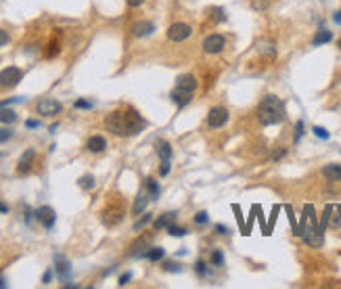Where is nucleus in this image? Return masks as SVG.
<instances>
[{
    "instance_id": "obj_1",
    "label": "nucleus",
    "mask_w": 341,
    "mask_h": 289,
    "mask_svg": "<svg viewBox=\"0 0 341 289\" xmlns=\"http://www.w3.org/2000/svg\"><path fill=\"white\" fill-rule=\"evenodd\" d=\"M258 120L262 126H274L285 120V103L274 95H266L258 105Z\"/></svg>"
},
{
    "instance_id": "obj_2",
    "label": "nucleus",
    "mask_w": 341,
    "mask_h": 289,
    "mask_svg": "<svg viewBox=\"0 0 341 289\" xmlns=\"http://www.w3.org/2000/svg\"><path fill=\"white\" fill-rule=\"evenodd\" d=\"M197 78L195 76H191V74H182V76H178V80H176V88L172 92V101L178 105V107H184V105H189L191 103V99H193V92L197 90Z\"/></svg>"
},
{
    "instance_id": "obj_3",
    "label": "nucleus",
    "mask_w": 341,
    "mask_h": 289,
    "mask_svg": "<svg viewBox=\"0 0 341 289\" xmlns=\"http://www.w3.org/2000/svg\"><path fill=\"white\" fill-rule=\"evenodd\" d=\"M306 210H308L310 226H306V229H304V233H301V239L306 241V245L318 249V247H322V243H324V229H322V226H318V222H316L314 208H312V206H306Z\"/></svg>"
},
{
    "instance_id": "obj_4",
    "label": "nucleus",
    "mask_w": 341,
    "mask_h": 289,
    "mask_svg": "<svg viewBox=\"0 0 341 289\" xmlns=\"http://www.w3.org/2000/svg\"><path fill=\"white\" fill-rule=\"evenodd\" d=\"M105 126L109 132H113L115 136H128L126 130V113L123 111H113L105 118Z\"/></svg>"
},
{
    "instance_id": "obj_5",
    "label": "nucleus",
    "mask_w": 341,
    "mask_h": 289,
    "mask_svg": "<svg viewBox=\"0 0 341 289\" xmlns=\"http://www.w3.org/2000/svg\"><path fill=\"white\" fill-rule=\"evenodd\" d=\"M126 130H128V136H132V134H138V132H141L145 126H146V122L141 118V115H138L136 111L132 107H128L126 111Z\"/></svg>"
},
{
    "instance_id": "obj_6",
    "label": "nucleus",
    "mask_w": 341,
    "mask_h": 289,
    "mask_svg": "<svg viewBox=\"0 0 341 289\" xmlns=\"http://www.w3.org/2000/svg\"><path fill=\"white\" fill-rule=\"evenodd\" d=\"M21 76L23 72L19 67H6L0 72V86L2 88H13V86H17L21 82Z\"/></svg>"
},
{
    "instance_id": "obj_7",
    "label": "nucleus",
    "mask_w": 341,
    "mask_h": 289,
    "mask_svg": "<svg viewBox=\"0 0 341 289\" xmlns=\"http://www.w3.org/2000/svg\"><path fill=\"white\" fill-rule=\"evenodd\" d=\"M193 34V27L189 26V23H174V26H170L168 27V38L172 42H182V40H187V38Z\"/></svg>"
},
{
    "instance_id": "obj_8",
    "label": "nucleus",
    "mask_w": 341,
    "mask_h": 289,
    "mask_svg": "<svg viewBox=\"0 0 341 289\" xmlns=\"http://www.w3.org/2000/svg\"><path fill=\"white\" fill-rule=\"evenodd\" d=\"M228 122V109L224 107H212L207 113V124L209 128H222Z\"/></svg>"
},
{
    "instance_id": "obj_9",
    "label": "nucleus",
    "mask_w": 341,
    "mask_h": 289,
    "mask_svg": "<svg viewBox=\"0 0 341 289\" xmlns=\"http://www.w3.org/2000/svg\"><path fill=\"white\" fill-rule=\"evenodd\" d=\"M61 109H63V105L59 103L57 99H42L40 103L36 105V111H38V115H57V113H61Z\"/></svg>"
},
{
    "instance_id": "obj_10",
    "label": "nucleus",
    "mask_w": 341,
    "mask_h": 289,
    "mask_svg": "<svg viewBox=\"0 0 341 289\" xmlns=\"http://www.w3.org/2000/svg\"><path fill=\"white\" fill-rule=\"evenodd\" d=\"M224 46H226V38L220 36V34H212L203 40V51L207 54H218Z\"/></svg>"
},
{
    "instance_id": "obj_11",
    "label": "nucleus",
    "mask_w": 341,
    "mask_h": 289,
    "mask_svg": "<svg viewBox=\"0 0 341 289\" xmlns=\"http://www.w3.org/2000/svg\"><path fill=\"white\" fill-rule=\"evenodd\" d=\"M36 218H38V222H40L44 229H52L57 222V214H55V210H52L50 206H42V208H38L36 210Z\"/></svg>"
},
{
    "instance_id": "obj_12",
    "label": "nucleus",
    "mask_w": 341,
    "mask_h": 289,
    "mask_svg": "<svg viewBox=\"0 0 341 289\" xmlns=\"http://www.w3.org/2000/svg\"><path fill=\"white\" fill-rule=\"evenodd\" d=\"M122 218H123V210L122 208H107L105 212H103V222L107 226H115V224H120L122 222Z\"/></svg>"
},
{
    "instance_id": "obj_13",
    "label": "nucleus",
    "mask_w": 341,
    "mask_h": 289,
    "mask_svg": "<svg viewBox=\"0 0 341 289\" xmlns=\"http://www.w3.org/2000/svg\"><path fill=\"white\" fill-rule=\"evenodd\" d=\"M34 159H36V151L34 149H27L25 153H23L19 163H17V172H19V174H27V172L32 170V166H34Z\"/></svg>"
},
{
    "instance_id": "obj_14",
    "label": "nucleus",
    "mask_w": 341,
    "mask_h": 289,
    "mask_svg": "<svg viewBox=\"0 0 341 289\" xmlns=\"http://www.w3.org/2000/svg\"><path fill=\"white\" fill-rule=\"evenodd\" d=\"M155 32V26L151 21H136L132 26V34L136 38H145V36H151Z\"/></svg>"
},
{
    "instance_id": "obj_15",
    "label": "nucleus",
    "mask_w": 341,
    "mask_h": 289,
    "mask_svg": "<svg viewBox=\"0 0 341 289\" xmlns=\"http://www.w3.org/2000/svg\"><path fill=\"white\" fill-rule=\"evenodd\" d=\"M322 174L331 183H341V166H339V163H329V166H324Z\"/></svg>"
},
{
    "instance_id": "obj_16",
    "label": "nucleus",
    "mask_w": 341,
    "mask_h": 289,
    "mask_svg": "<svg viewBox=\"0 0 341 289\" xmlns=\"http://www.w3.org/2000/svg\"><path fill=\"white\" fill-rule=\"evenodd\" d=\"M55 270L61 279H69V272H72V266H69V262L65 260L63 256H55Z\"/></svg>"
},
{
    "instance_id": "obj_17",
    "label": "nucleus",
    "mask_w": 341,
    "mask_h": 289,
    "mask_svg": "<svg viewBox=\"0 0 341 289\" xmlns=\"http://www.w3.org/2000/svg\"><path fill=\"white\" fill-rule=\"evenodd\" d=\"M86 149L90 153H100V151L107 149V140L103 136H90L88 143H86Z\"/></svg>"
},
{
    "instance_id": "obj_18",
    "label": "nucleus",
    "mask_w": 341,
    "mask_h": 289,
    "mask_svg": "<svg viewBox=\"0 0 341 289\" xmlns=\"http://www.w3.org/2000/svg\"><path fill=\"white\" fill-rule=\"evenodd\" d=\"M155 149H157V155L161 159H172V147H170L168 140L159 138L157 143H155Z\"/></svg>"
},
{
    "instance_id": "obj_19",
    "label": "nucleus",
    "mask_w": 341,
    "mask_h": 289,
    "mask_svg": "<svg viewBox=\"0 0 341 289\" xmlns=\"http://www.w3.org/2000/svg\"><path fill=\"white\" fill-rule=\"evenodd\" d=\"M146 247H149V237H141V239H138L136 241V243L132 245V252H130V256H134V258H141V256H145L146 252H149V249H146Z\"/></svg>"
},
{
    "instance_id": "obj_20",
    "label": "nucleus",
    "mask_w": 341,
    "mask_h": 289,
    "mask_svg": "<svg viewBox=\"0 0 341 289\" xmlns=\"http://www.w3.org/2000/svg\"><path fill=\"white\" fill-rule=\"evenodd\" d=\"M176 216H178L176 212H168V214H164V216H159L157 220L153 222V226H155L157 231H159V229H168V226L174 222V218H176Z\"/></svg>"
},
{
    "instance_id": "obj_21",
    "label": "nucleus",
    "mask_w": 341,
    "mask_h": 289,
    "mask_svg": "<svg viewBox=\"0 0 341 289\" xmlns=\"http://www.w3.org/2000/svg\"><path fill=\"white\" fill-rule=\"evenodd\" d=\"M331 40H333V34L329 32V29H318V32L314 34V38H312V44L314 46H320V44H327Z\"/></svg>"
},
{
    "instance_id": "obj_22",
    "label": "nucleus",
    "mask_w": 341,
    "mask_h": 289,
    "mask_svg": "<svg viewBox=\"0 0 341 289\" xmlns=\"http://www.w3.org/2000/svg\"><path fill=\"white\" fill-rule=\"evenodd\" d=\"M149 201H151V199H149V195H146V193H141V195H138V197H136L134 206H132V214H143Z\"/></svg>"
},
{
    "instance_id": "obj_23",
    "label": "nucleus",
    "mask_w": 341,
    "mask_h": 289,
    "mask_svg": "<svg viewBox=\"0 0 341 289\" xmlns=\"http://www.w3.org/2000/svg\"><path fill=\"white\" fill-rule=\"evenodd\" d=\"M164 256H166L164 247H149V252L145 254V258H146V260H151V262H159Z\"/></svg>"
},
{
    "instance_id": "obj_24",
    "label": "nucleus",
    "mask_w": 341,
    "mask_h": 289,
    "mask_svg": "<svg viewBox=\"0 0 341 289\" xmlns=\"http://www.w3.org/2000/svg\"><path fill=\"white\" fill-rule=\"evenodd\" d=\"M15 120H17V113H15L13 109L0 107V122H2V124H13Z\"/></svg>"
},
{
    "instance_id": "obj_25",
    "label": "nucleus",
    "mask_w": 341,
    "mask_h": 289,
    "mask_svg": "<svg viewBox=\"0 0 341 289\" xmlns=\"http://www.w3.org/2000/svg\"><path fill=\"white\" fill-rule=\"evenodd\" d=\"M77 184H80V189H84V191H90V189H95V176H90V174L82 176L80 181H77Z\"/></svg>"
},
{
    "instance_id": "obj_26",
    "label": "nucleus",
    "mask_w": 341,
    "mask_h": 289,
    "mask_svg": "<svg viewBox=\"0 0 341 289\" xmlns=\"http://www.w3.org/2000/svg\"><path fill=\"white\" fill-rule=\"evenodd\" d=\"M209 264L212 266H224V254L220 249H212V258H209Z\"/></svg>"
},
{
    "instance_id": "obj_27",
    "label": "nucleus",
    "mask_w": 341,
    "mask_h": 289,
    "mask_svg": "<svg viewBox=\"0 0 341 289\" xmlns=\"http://www.w3.org/2000/svg\"><path fill=\"white\" fill-rule=\"evenodd\" d=\"M145 186L149 189V193H151V197H153V199H157V197H159V184L155 183L153 178H146V181H145Z\"/></svg>"
},
{
    "instance_id": "obj_28",
    "label": "nucleus",
    "mask_w": 341,
    "mask_h": 289,
    "mask_svg": "<svg viewBox=\"0 0 341 289\" xmlns=\"http://www.w3.org/2000/svg\"><path fill=\"white\" fill-rule=\"evenodd\" d=\"M168 233H170L172 237H184V235H187V229H184V226L170 224V226H168Z\"/></svg>"
},
{
    "instance_id": "obj_29",
    "label": "nucleus",
    "mask_w": 341,
    "mask_h": 289,
    "mask_svg": "<svg viewBox=\"0 0 341 289\" xmlns=\"http://www.w3.org/2000/svg\"><path fill=\"white\" fill-rule=\"evenodd\" d=\"M260 53L264 54V57L272 59L274 54H276V49H274V44H260Z\"/></svg>"
},
{
    "instance_id": "obj_30",
    "label": "nucleus",
    "mask_w": 341,
    "mask_h": 289,
    "mask_svg": "<svg viewBox=\"0 0 341 289\" xmlns=\"http://www.w3.org/2000/svg\"><path fill=\"white\" fill-rule=\"evenodd\" d=\"M270 6V0H251V9L253 11H266Z\"/></svg>"
},
{
    "instance_id": "obj_31",
    "label": "nucleus",
    "mask_w": 341,
    "mask_h": 289,
    "mask_svg": "<svg viewBox=\"0 0 341 289\" xmlns=\"http://www.w3.org/2000/svg\"><path fill=\"white\" fill-rule=\"evenodd\" d=\"M195 270H197L199 277H207V275H209V268H207V264H205L203 260H199V262L195 264Z\"/></svg>"
},
{
    "instance_id": "obj_32",
    "label": "nucleus",
    "mask_w": 341,
    "mask_h": 289,
    "mask_svg": "<svg viewBox=\"0 0 341 289\" xmlns=\"http://www.w3.org/2000/svg\"><path fill=\"white\" fill-rule=\"evenodd\" d=\"M312 132H314V134L318 136V138H322V140H329V136H331V134H329V130H327V128H322V126H314Z\"/></svg>"
},
{
    "instance_id": "obj_33",
    "label": "nucleus",
    "mask_w": 341,
    "mask_h": 289,
    "mask_svg": "<svg viewBox=\"0 0 341 289\" xmlns=\"http://www.w3.org/2000/svg\"><path fill=\"white\" fill-rule=\"evenodd\" d=\"M164 270H168V272H182V266H180V264H176V262H164Z\"/></svg>"
},
{
    "instance_id": "obj_34",
    "label": "nucleus",
    "mask_w": 341,
    "mask_h": 289,
    "mask_svg": "<svg viewBox=\"0 0 341 289\" xmlns=\"http://www.w3.org/2000/svg\"><path fill=\"white\" fill-rule=\"evenodd\" d=\"M287 155V149L285 147H276V149L272 151V161H278V159H283Z\"/></svg>"
},
{
    "instance_id": "obj_35",
    "label": "nucleus",
    "mask_w": 341,
    "mask_h": 289,
    "mask_svg": "<svg viewBox=\"0 0 341 289\" xmlns=\"http://www.w3.org/2000/svg\"><path fill=\"white\" fill-rule=\"evenodd\" d=\"M170 174V159H161V166H159V176L164 178Z\"/></svg>"
},
{
    "instance_id": "obj_36",
    "label": "nucleus",
    "mask_w": 341,
    "mask_h": 289,
    "mask_svg": "<svg viewBox=\"0 0 341 289\" xmlns=\"http://www.w3.org/2000/svg\"><path fill=\"white\" fill-rule=\"evenodd\" d=\"M149 222H151V214H145V216L141 218V220H138V222L134 224V229H136V231H141L143 226H146V224H149Z\"/></svg>"
},
{
    "instance_id": "obj_37",
    "label": "nucleus",
    "mask_w": 341,
    "mask_h": 289,
    "mask_svg": "<svg viewBox=\"0 0 341 289\" xmlns=\"http://www.w3.org/2000/svg\"><path fill=\"white\" fill-rule=\"evenodd\" d=\"M304 136V122H297V126H295V136H293V140H295V143H299V138Z\"/></svg>"
},
{
    "instance_id": "obj_38",
    "label": "nucleus",
    "mask_w": 341,
    "mask_h": 289,
    "mask_svg": "<svg viewBox=\"0 0 341 289\" xmlns=\"http://www.w3.org/2000/svg\"><path fill=\"white\" fill-rule=\"evenodd\" d=\"M11 136H13V130L11 128H2V130H0V143H6Z\"/></svg>"
},
{
    "instance_id": "obj_39",
    "label": "nucleus",
    "mask_w": 341,
    "mask_h": 289,
    "mask_svg": "<svg viewBox=\"0 0 341 289\" xmlns=\"http://www.w3.org/2000/svg\"><path fill=\"white\" fill-rule=\"evenodd\" d=\"M73 105H75V109H90V107H92L90 101H84V99H77Z\"/></svg>"
},
{
    "instance_id": "obj_40",
    "label": "nucleus",
    "mask_w": 341,
    "mask_h": 289,
    "mask_svg": "<svg viewBox=\"0 0 341 289\" xmlns=\"http://www.w3.org/2000/svg\"><path fill=\"white\" fill-rule=\"evenodd\" d=\"M195 222H197V224H205V222H207V212H199V214L195 216Z\"/></svg>"
},
{
    "instance_id": "obj_41",
    "label": "nucleus",
    "mask_w": 341,
    "mask_h": 289,
    "mask_svg": "<svg viewBox=\"0 0 341 289\" xmlns=\"http://www.w3.org/2000/svg\"><path fill=\"white\" fill-rule=\"evenodd\" d=\"M9 40H11V38H9V34H6L4 29H0V46H4L6 42H9Z\"/></svg>"
},
{
    "instance_id": "obj_42",
    "label": "nucleus",
    "mask_w": 341,
    "mask_h": 289,
    "mask_svg": "<svg viewBox=\"0 0 341 289\" xmlns=\"http://www.w3.org/2000/svg\"><path fill=\"white\" fill-rule=\"evenodd\" d=\"M216 233H218V235H228L230 231H228L224 224H216Z\"/></svg>"
},
{
    "instance_id": "obj_43",
    "label": "nucleus",
    "mask_w": 341,
    "mask_h": 289,
    "mask_svg": "<svg viewBox=\"0 0 341 289\" xmlns=\"http://www.w3.org/2000/svg\"><path fill=\"white\" fill-rule=\"evenodd\" d=\"M130 279H132V275H130V272L122 275V277H120V285H122V287H123V285H128V281H130Z\"/></svg>"
},
{
    "instance_id": "obj_44",
    "label": "nucleus",
    "mask_w": 341,
    "mask_h": 289,
    "mask_svg": "<svg viewBox=\"0 0 341 289\" xmlns=\"http://www.w3.org/2000/svg\"><path fill=\"white\" fill-rule=\"evenodd\" d=\"M50 279H52V272H50V270H46V272H44V277H42V283H50Z\"/></svg>"
},
{
    "instance_id": "obj_45",
    "label": "nucleus",
    "mask_w": 341,
    "mask_h": 289,
    "mask_svg": "<svg viewBox=\"0 0 341 289\" xmlns=\"http://www.w3.org/2000/svg\"><path fill=\"white\" fill-rule=\"evenodd\" d=\"M25 126H27V128H38V126H40V122H36V120H27Z\"/></svg>"
},
{
    "instance_id": "obj_46",
    "label": "nucleus",
    "mask_w": 341,
    "mask_h": 289,
    "mask_svg": "<svg viewBox=\"0 0 341 289\" xmlns=\"http://www.w3.org/2000/svg\"><path fill=\"white\" fill-rule=\"evenodd\" d=\"M126 2H128L130 6H141V4L145 2V0H126Z\"/></svg>"
},
{
    "instance_id": "obj_47",
    "label": "nucleus",
    "mask_w": 341,
    "mask_h": 289,
    "mask_svg": "<svg viewBox=\"0 0 341 289\" xmlns=\"http://www.w3.org/2000/svg\"><path fill=\"white\" fill-rule=\"evenodd\" d=\"M333 21H335V23H339V26H341V9L335 13V15H333Z\"/></svg>"
},
{
    "instance_id": "obj_48",
    "label": "nucleus",
    "mask_w": 341,
    "mask_h": 289,
    "mask_svg": "<svg viewBox=\"0 0 341 289\" xmlns=\"http://www.w3.org/2000/svg\"><path fill=\"white\" fill-rule=\"evenodd\" d=\"M6 212H9V206H6V204H2V201H0V214H6Z\"/></svg>"
},
{
    "instance_id": "obj_49",
    "label": "nucleus",
    "mask_w": 341,
    "mask_h": 289,
    "mask_svg": "<svg viewBox=\"0 0 341 289\" xmlns=\"http://www.w3.org/2000/svg\"><path fill=\"white\" fill-rule=\"evenodd\" d=\"M2 287H6V281H4L2 277H0V289H2Z\"/></svg>"
},
{
    "instance_id": "obj_50",
    "label": "nucleus",
    "mask_w": 341,
    "mask_h": 289,
    "mask_svg": "<svg viewBox=\"0 0 341 289\" xmlns=\"http://www.w3.org/2000/svg\"><path fill=\"white\" fill-rule=\"evenodd\" d=\"M339 49H341V40H339Z\"/></svg>"
}]
</instances>
